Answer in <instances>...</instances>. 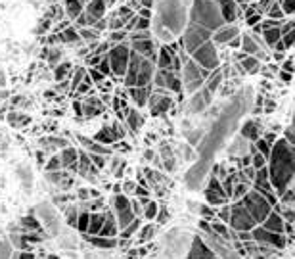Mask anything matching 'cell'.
Listing matches in <instances>:
<instances>
[{
  "mask_svg": "<svg viewBox=\"0 0 295 259\" xmlns=\"http://www.w3.org/2000/svg\"><path fill=\"white\" fill-rule=\"evenodd\" d=\"M182 58V56H181ZM184 64H182V85L184 88L188 90V94H194V92H198L201 86L205 85V81H203V77L200 75V66L192 60V58L184 56Z\"/></svg>",
  "mask_w": 295,
  "mask_h": 259,
  "instance_id": "5",
  "label": "cell"
},
{
  "mask_svg": "<svg viewBox=\"0 0 295 259\" xmlns=\"http://www.w3.org/2000/svg\"><path fill=\"white\" fill-rule=\"evenodd\" d=\"M92 242H94V244H98L100 248H111V246L115 244V240H105V238H94Z\"/></svg>",
  "mask_w": 295,
  "mask_h": 259,
  "instance_id": "39",
  "label": "cell"
},
{
  "mask_svg": "<svg viewBox=\"0 0 295 259\" xmlns=\"http://www.w3.org/2000/svg\"><path fill=\"white\" fill-rule=\"evenodd\" d=\"M278 2H280V6H282L286 16L295 14V0H278Z\"/></svg>",
  "mask_w": 295,
  "mask_h": 259,
  "instance_id": "25",
  "label": "cell"
},
{
  "mask_svg": "<svg viewBox=\"0 0 295 259\" xmlns=\"http://www.w3.org/2000/svg\"><path fill=\"white\" fill-rule=\"evenodd\" d=\"M270 163H268V175H270V182L272 188L278 194H284L287 188L289 181L295 175V158L291 152V146L286 138H280L270 152Z\"/></svg>",
  "mask_w": 295,
  "mask_h": 259,
  "instance_id": "2",
  "label": "cell"
},
{
  "mask_svg": "<svg viewBox=\"0 0 295 259\" xmlns=\"http://www.w3.org/2000/svg\"><path fill=\"white\" fill-rule=\"evenodd\" d=\"M117 16L123 19V23L127 25V21H129V19H131L134 16V12H133V8H129V6H123V8H119Z\"/></svg>",
  "mask_w": 295,
  "mask_h": 259,
  "instance_id": "27",
  "label": "cell"
},
{
  "mask_svg": "<svg viewBox=\"0 0 295 259\" xmlns=\"http://www.w3.org/2000/svg\"><path fill=\"white\" fill-rule=\"evenodd\" d=\"M79 35H81V38L90 40V38L98 37V31H96V29H81V31H79Z\"/></svg>",
  "mask_w": 295,
  "mask_h": 259,
  "instance_id": "35",
  "label": "cell"
},
{
  "mask_svg": "<svg viewBox=\"0 0 295 259\" xmlns=\"http://www.w3.org/2000/svg\"><path fill=\"white\" fill-rule=\"evenodd\" d=\"M131 96L136 102V106L144 108L150 100V86H131Z\"/></svg>",
  "mask_w": 295,
  "mask_h": 259,
  "instance_id": "12",
  "label": "cell"
},
{
  "mask_svg": "<svg viewBox=\"0 0 295 259\" xmlns=\"http://www.w3.org/2000/svg\"><path fill=\"white\" fill-rule=\"evenodd\" d=\"M127 37V31H113L111 33V42H121Z\"/></svg>",
  "mask_w": 295,
  "mask_h": 259,
  "instance_id": "40",
  "label": "cell"
},
{
  "mask_svg": "<svg viewBox=\"0 0 295 259\" xmlns=\"http://www.w3.org/2000/svg\"><path fill=\"white\" fill-rule=\"evenodd\" d=\"M240 35V29L236 23H224L220 29H217L215 33H213V42L215 44H228L230 40L234 37H238Z\"/></svg>",
  "mask_w": 295,
  "mask_h": 259,
  "instance_id": "8",
  "label": "cell"
},
{
  "mask_svg": "<svg viewBox=\"0 0 295 259\" xmlns=\"http://www.w3.org/2000/svg\"><path fill=\"white\" fill-rule=\"evenodd\" d=\"M280 77H282L284 83H289V81L293 79V73H291V71H286V69H282V71H280Z\"/></svg>",
  "mask_w": 295,
  "mask_h": 259,
  "instance_id": "43",
  "label": "cell"
},
{
  "mask_svg": "<svg viewBox=\"0 0 295 259\" xmlns=\"http://www.w3.org/2000/svg\"><path fill=\"white\" fill-rule=\"evenodd\" d=\"M263 40L267 48H274L278 40H282V27H270L263 31Z\"/></svg>",
  "mask_w": 295,
  "mask_h": 259,
  "instance_id": "14",
  "label": "cell"
},
{
  "mask_svg": "<svg viewBox=\"0 0 295 259\" xmlns=\"http://www.w3.org/2000/svg\"><path fill=\"white\" fill-rule=\"evenodd\" d=\"M129 58H131V48L127 46L125 42L115 44L109 52H107V60L111 66V73L119 77H125L127 67H129Z\"/></svg>",
  "mask_w": 295,
  "mask_h": 259,
  "instance_id": "7",
  "label": "cell"
},
{
  "mask_svg": "<svg viewBox=\"0 0 295 259\" xmlns=\"http://www.w3.org/2000/svg\"><path fill=\"white\" fill-rule=\"evenodd\" d=\"M228 48H234V50H238V48H242V35H238V37L232 38V40L228 42Z\"/></svg>",
  "mask_w": 295,
  "mask_h": 259,
  "instance_id": "42",
  "label": "cell"
},
{
  "mask_svg": "<svg viewBox=\"0 0 295 259\" xmlns=\"http://www.w3.org/2000/svg\"><path fill=\"white\" fill-rule=\"evenodd\" d=\"M188 21L209 29L211 33H215L217 29H220L226 23L224 18H222V14H220L217 0H192Z\"/></svg>",
  "mask_w": 295,
  "mask_h": 259,
  "instance_id": "3",
  "label": "cell"
},
{
  "mask_svg": "<svg viewBox=\"0 0 295 259\" xmlns=\"http://www.w3.org/2000/svg\"><path fill=\"white\" fill-rule=\"evenodd\" d=\"M238 4H251V0H236Z\"/></svg>",
  "mask_w": 295,
  "mask_h": 259,
  "instance_id": "48",
  "label": "cell"
},
{
  "mask_svg": "<svg viewBox=\"0 0 295 259\" xmlns=\"http://www.w3.org/2000/svg\"><path fill=\"white\" fill-rule=\"evenodd\" d=\"M138 16H140V18H146V19H152L153 18V10L152 8H142V6H140V10H138Z\"/></svg>",
  "mask_w": 295,
  "mask_h": 259,
  "instance_id": "41",
  "label": "cell"
},
{
  "mask_svg": "<svg viewBox=\"0 0 295 259\" xmlns=\"http://www.w3.org/2000/svg\"><path fill=\"white\" fill-rule=\"evenodd\" d=\"M140 6H142V8H152L153 10V0H140Z\"/></svg>",
  "mask_w": 295,
  "mask_h": 259,
  "instance_id": "47",
  "label": "cell"
},
{
  "mask_svg": "<svg viewBox=\"0 0 295 259\" xmlns=\"http://www.w3.org/2000/svg\"><path fill=\"white\" fill-rule=\"evenodd\" d=\"M64 42V44H73V42H79L81 40V35H79V31L73 27L66 29V31H60V35L56 38H52L50 42Z\"/></svg>",
  "mask_w": 295,
  "mask_h": 259,
  "instance_id": "13",
  "label": "cell"
},
{
  "mask_svg": "<svg viewBox=\"0 0 295 259\" xmlns=\"http://www.w3.org/2000/svg\"><path fill=\"white\" fill-rule=\"evenodd\" d=\"M282 40H284V44H286V48L293 46V44H295V29H291V31H287L286 35H282Z\"/></svg>",
  "mask_w": 295,
  "mask_h": 259,
  "instance_id": "34",
  "label": "cell"
},
{
  "mask_svg": "<svg viewBox=\"0 0 295 259\" xmlns=\"http://www.w3.org/2000/svg\"><path fill=\"white\" fill-rule=\"evenodd\" d=\"M66 12L71 19H77L83 12V0H66Z\"/></svg>",
  "mask_w": 295,
  "mask_h": 259,
  "instance_id": "17",
  "label": "cell"
},
{
  "mask_svg": "<svg viewBox=\"0 0 295 259\" xmlns=\"http://www.w3.org/2000/svg\"><path fill=\"white\" fill-rule=\"evenodd\" d=\"M152 29V19H146L138 16V21H136V27L134 31H150Z\"/></svg>",
  "mask_w": 295,
  "mask_h": 259,
  "instance_id": "26",
  "label": "cell"
},
{
  "mask_svg": "<svg viewBox=\"0 0 295 259\" xmlns=\"http://www.w3.org/2000/svg\"><path fill=\"white\" fill-rule=\"evenodd\" d=\"M77 160V152L73 150V148H67V150H64L62 152V165H69V167H75L73 165V162Z\"/></svg>",
  "mask_w": 295,
  "mask_h": 259,
  "instance_id": "22",
  "label": "cell"
},
{
  "mask_svg": "<svg viewBox=\"0 0 295 259\" xmlns=\"http://www.w3.org/2000/svg\"><path fill=\"white\" fill-rule=\"evenodd\" d=\"M105 6H107V2L105 0H90L88 2V6H86V16H88V21H90V25L96 23L98 19L104 18L105 14Z\"/></svg>",
  "mask_w": 295,
  "mask_h": 259,
  "instance_id": "10",
  "label": "cell"
},
{
  "mask_svg": "<svg viewBox=\"0 0 295 259\" xmlns=\"http://www.w3.org/2000/svg\"><path fill=\"white\" fill-rule=\"evenodd\" d=\"M174 52H171V48L167 44H161L159 46V52H157V62L155 66L157 69H172V60H174Z\"/></svg>",
  "mask_w": 295,
  "mask_h": 259,
  "instance_id": "11",
  "label": "cell"
},
{
  "mask_svg": "<svg viewBox=\"0 0 295 259\" xmlns=\"http://www.w3.org/2000/svg\"><path fill=\"white\" fill-rule=\"evenodd\" d=\"M251 2H255V0H251Z\"/></svg>",
  "mask_w": 295,
  "mask_h": 259,
  "instance_id": "50",
  "label": "cell"
},
{
  "mask_svg": "<svg viewBox=\"0 0 295 259\" xmlns=\"http://www.w3.org/2000/svg\"><path fill=\"white\" fill-rule=\"evenodd\" d=\"M242 67H244V71H255V69H259V58L246 54L242 58Z\"/></svg>",
  "mask_w": 295,
  "mask_h": 259,
  "instance_id": "21",
  "label": "cell"
},
{
  "mask_svg": "<svg viewBox=\"0 0 295 259\" xmlns=\"http://www.w3.org/2000/svg\"><path fill=\"white\" fill-rule=\"evenodd\" d=\"M88 75L92 77V81H96V83H102V81H104V79H105L104 73H102L100 69H94V67H92V69L88 71Z\"/></svg>",
  "mask_w": 295,
  "mask_h": 259,
  "instance_id": "37",
  "label": "cell"
},
{
  "mask_svg": "<svg viewBox=\"0 0 295 259\" xmlns=\"http://www.w3.org/2000/svg\"><path fill=\"white\" fill-rule=\"evenodd\" d=\"M60 165H62V158L54 156V158H50V162L46 163V171H57Z\"/></svg>",
  "mask_w": 295,
  "mask_h": 259,
  "instance_id": "32",
  "label": "cell"
},
{
  "mask_svg": "<svg viewBox=\"0 0 295 259\" xmlns=\"http://www.w3.org/2000/svg\"><path fill=\"white\" fill-rule=\"evenodd\" d=\"M242 134H244L246 138H251V140H257V138H259L257 123H255V121H248V123L244 125V129H242Z\"/></svg>",
  "mask_w": 295,
  "mask_h": 259,
  "instance_id": "19",
  "label": "cell"
},
{
  "mask_svg": "<svg viewBox=\"0 0 295 259\" xmlns=\"http://www.w3.org/2000/svg\"><path fill=\"white\" fill-rule=\"evenodd\" d=\"M261 25H263V31H265V29H270V27H282V19L267 18L265 21H261Z\"/></svg>",
  "mask_w": 295,
  "mask_h": 259,
  "instance_id": "30",
  "label": "cell"
},
{
  "mask_svg": "<svg viewBox=\"0 0 295 259\" xmlns=\"http://www.w3.org/2000/svg\"><path fill=\"white\" fill-rule=\"evenodd\" d=\"M69 69H71V66H69V64H66V62H64V64H62L60 67H56V79H57V81H60V79H64V75H66Z\"/></svg>",
  "mask_w": 295,
  "mask_h": 259,
  "instance_id": "38",
  "label": "cell"
},
{
  "mask_svg": "<svg viewBox=\"0 0 295 259\" xmlns=\"http://www.w3.org/2000/svg\"><path fill=\"white\" fill-rule=\"evenodd\" d=\"M190 58L201 67H207V69H217L220 67V60H219V52H217V44L213 42V38L203 42L198 50H194L190 54Z\"/></svg>",
  "mask_w": 295,
  "mask_h": 259,
  "instance_id": "6",
  "label": "cell"
},
{
  "mask_svg": "<svg viewBox=\"0 0 295 259\" xmlns=\"http://www.w3.org/2000/svg\"><path fill=\"white\" fill-rule=\"evenodd\" d=\"M115 232H117V227H115L113 219H105L104 227L100 230V234H102V236H115Z\"/></svg>",
  "mask_w": 295,
  "mask_h": 259,
  "instance_id": "23",
  "label": "cell"
},
{
  "mask_svg": "<svg viewBox=\"0 0 295 259\" xmlns=\"http://www.w3.org/2000/svg\"><path fill=\"white\" fill-rule=\"evenodd\" d=\"M85 75H86L85 69H83V67H77V69H75V77H73V88H77V86H79V83H83Z\"/></svg>",
  "mask_w": 295,
  "mask_h": 259,
  "instance_id": "33",
  "label": "cell"
},
{
  "mask_svg": "<svg viewBox=\"0 0 295 259\" xmlns=\"http://www.w3.org/2000/svg\"><path fill=\"white\" fill-rule=\"evenodd\" d=\"M155 215H157V203H155V201H150V203L146 205V217H148V219H153Z\"/></svg>",
  "mask_w": 295,
  "mask_h": 259,
  "instance_id": "36",
  "label": "cell"
},
{
  "mask_svg": "<svg viewBox=\"0 0 295 259\" xmlns=\"http://www.w3.org/2000/svg\"><path fill=\"white\" fill-rule=\"evenodd\" d=\"M217 2H219L220 14H222V18H224L226 23H234L240 14H242L240 4L236 0H217Z\"/></svg>",
  "mask_w": 295,
  "mask_h": 259,
  "instance_id": "9",
  "label": "cell"
},
{
  "mask_svg": "<svg viewBox=\"0 0 295 259\" xmlns=\"http://www.w3.org/2000/svg\"><path fill=\"white\" fill-rule=\"evenodd\" d=\"M284 69L293 73V60H286V62H284Z\"/></svg>",
  "mask_w": 295,
  "mask_h": 259,
  "instance_id": "46",
  "label": "cell"
},
{
  "mask_svg": "<svg viewBox=\"0 0 295 259\" xmlns=\"http://www.w3.org/2000/svg\"><path fill=\"white\" fill-rule=\"evenodd\" d=\"M286 140H287L289 144H293V146H295V131H287Z\"/></svg>",
  "mask_w": 295,
  "mask_h": 259,
  "instance_id": "45",
  "label": "cell"
},
{
  "mask_svg": "<svg viewBox=\"0 0 295 259\" xmlns=\"http://www.w3.org/2000/svg\"><path fill=\"white\" fill-rule=\"evenodd\" d=\"M267 18H272V19H282L286 14H284V10H282V6H280V2L278 0H274L272 4H270V8L267 10V14H265Z\"/></svg>",
  "mask_w": 295,
  "mask_h": 259,
  "instance_id": "20",
  "label": "cell"
},
{
  "mask_svg": "<svg viewBox=\"0 0 295 259\" xmlns=\"http://www.w3.org/2000/svg\"><path fill=\"white\" fill-rule=\"evenodd\" d=\"M192 0H153L152 35L163 44L182 35L188 23Z\"/></svg>",
  "mask_w": 295,
  "mask_h": 259,
  "instance_id": "1",
  "label": "cell"
},
{
  "mask_svg": "<svg viewBox=\"0 0 295 259\" xmlns=\"http://www.w3.org/2000/svg\"><path fill=\"white\" fill-rule=\"evenodd\" d=\"M88 223H90V215L88 213H83L81 217H79V221H77V227H79V230H88Z\"/></svg>",
  "mask_w": 295,
  "mask_h": 259,
  "instance_id": "31",
  "label": "cell"
},
{
  "mask_svg": "<svg viewBox=\"0 0 295 259\" xmlns=\"http://www.w3.org/2000/svg\"><path fill=\"white\" fill-rule=\"evenodd\" d=\"M144 38H153L152 29L150 31H134L131 35V40H144Z\"/></svg>",
  "mask_w": 295,
  "mask_h": 259,
  "instance_id": "28",
  "label": "cell"
},
{
  "mask_svg": "<svg viewBox=\"0 0 295 259\" xmlns=\"http://www.w3.org/2000/svg\"><path fill=\"white\" fill-rule=\"evenodd\" d=\"M272 50H274V52H284V50H287V48H286V44H284V40H278Z\"/></svg>",
  "mask_w": 295,
  "mask_h": 259,
  "instance_id": "44",
  "label": "cell"
},
{
  "mask_svg": "<svg viewBox=\"0 0 295 259\" xmlns=\"http://www.w3.org/2000/svg\"><path fill=\"white\" fill-rule=\"evenodd\" d=\"M211 38H213V33H211L209 29L188 21L186 27H184V31H182V35L179 37V40H181L184 52H186V54H192L194 50H198L203 42H207Z\"/></svg>",
  "mask_w": 295,
  "mask_h": 259,
  "instance_id": "4",
  "label": "cell"
},
{
  "mask_svg": "<svg viewBox=\"0 0 295 259\" xmlns=\"http://www.w3.org/2000/svg\"><path fill=\"white\" fill-rule=\"evenodd\" d=\"M96 69H100L104 75H111V66H109V60H107V54L105 56H102V60H100V64L96 66Z\"/></svg>",
  "mask_w": 295,
  "mask_h": 259,
  "instance_id": "24",
  "label": "cell"
},
{
  "mask_svg": "<svg viewBox=\"0 0 295 259\" xmlns=\"http://www.w3.org/2000/svg\"><path fill=\"white\" fill-rule=\"evenodd\" d=\"M291 129L295 131V115H293V123H291Z\"/></svg>",
  "mask_w": 295,
  "mask_h": 259,
  "instance_id": "49",
  "label": "cell"
},
{
  "mask_svg": "<svg viewBox=\"0 0 295 259\" xmlns=\"http://www.w3.org/2000/svg\"><path fill=\"white\" fill-rule=\"evenodd\" d=\"M242 50L248 56H259V52H263L251 35H242Z\"/></svg>",
  "mask_w": 295,
  "mask_h": 259,
  "instance_id": "15",
  "label": "cell"
},
{
  "mask_svg": "<svg viewBox=\"0 0 295 259\" xmlns=\"http://www.w3.org/2000/svg\"><path fill=\"white\" fill-rule=\"evenodd\" d=\"M104 223H105L104 215H100V213L90 215V223H88V230H86V232H90V234H100V230H102V227H104Z\"/></svg>",
  "mask_w": 295,
  "mask_h": 259,
  "instance_id": "16",
  "label": "cell"
},
{
  "mask_svg": "<svg viewBox=\"0 0 295 259\" xmlns=\"http://www.w3.org/2000/svg\"><path fill=\"white\" fill-rule=\"evenodd\" d=\"M261 21H263V14H261V12H255V14H251V16L246 18V23H248L249 27L257 25V23H261Z\"/></svg>",
  "mask_w": 295,
  "mask_h": 259,
  "instance_id": "29",
  "label": "cell"
},
{
  "mask_svg": "<svg viewBox=\"0 0 295 259\" xmlns=\"http://www.w3.org/2000/svg\"><path fill=\"white\" fill-rule=\"evenodd\" d=\"M127 123H129V127H131V131L136 133V131L142 127V117L138 115L136 110H129V114H127Z\"/></svg>",
  "mask_w": 295,
  "mask_h": 259,
  "instance_id": "18",
  "label": "cell"
}]
</instances>
